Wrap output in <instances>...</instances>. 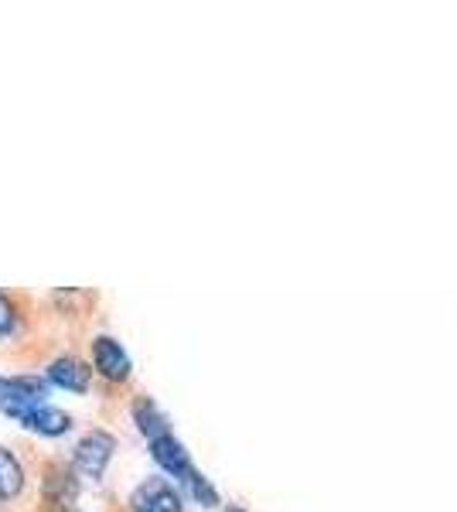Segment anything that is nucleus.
Instances as JSON below:
<instances>
[{"instance_id": "f257e3e1", "label": "nucleus", "mask_w": 457, "mask_h": 512, "mask_svg": "<svg viewBox=\"0 0 457 512\" xmlns=\"http://www.w3.org/2000/svg\"><path fill=\"white\" fill-rule=\"evenodd\" d=\"M130 506L134 512H181V492L174 489L168 478H147L130 492Z\"/></svg>"}, {"instance_id": "f03ea898", "label": "nucleus", "mask_w": 457, "mask_h": 512, "mask_svg": "<svg viewBox=\"0 0 457 512\" xmlns=\"http://www.w3.org/2000/svg\"><path fill=\"white\" fill-rule=\"evenodd\" d=\"M113 451H116L113 434H106V431H89V434L76 444V458H72V461H76V472L99 478V475H103V468L110 465Z\"/></svg>"}, {"instance_id": "7ed1b4c3", "label": "nucleus", "mask_w": 457, "mask_h": 512, "mask_svg": "<svg viewBox=\"0 0 457 512\" xmlns=\"http://www.w3.org/2000/svg\"><path fill=\"white\" fill-rule=\"evenodd\" d=\"M45 383L31 376H18V379H4L0 376V410L4 414H18L24 407H35V403H45Z\"/></svg>"}, {"instance_id": "20e7f679", "label": "nucleus", "mask_w": 457, "mask_h": 512, "mask_svg": "<svg viewBox=\"0 0 457 512\" xmlns=\"http://www.w3.org/2000/svg\"><path fill=\"white\" fill-rule=\"evenodd\" d=\"M151 454H154L157 465H161L168 475L178 478L181 485H185L188 478L195 475V465H191V458H188L185 444H181L174 434H164V437H157V441H151Z\"/></svg>"}, {"instance_id": "39448f33", "label": "nucleus", "mask_w": 457, "mask_h": 512, "mask_svg": "<svg viewBox=\"0 0 457 512\" xmlns=\"http://www.w3.org/2000/svg\"><path fill=\"white\" fill-rule=\"evenodd\" d=\"M93 362H96V373L113 379V383L130 376V355L123 352V345L110 335L93 338Z\"/></svg>"}, {"instance_id": "423d86ee", "label": "nucleus", "mask_w": 457, "mask_h": 512, "mask_svg": "<svg viewBox=\"0 0 457 512\" xmlns=\"http://www.w3.org/2000/svg\"><path fill=\"white\" fill-rule=\"evenodd\" d=\"M14 420H21L24 427H31V431H38V434H48V437L65 434L72 427V417L65 414V410H58V407H48V403L24 407V410L14 414Z\"/></svg>"}, {"instance_id": "0eeeda50", "label": "nucleus", "mask_w": 457, "mask_h": 512, "mask_svg": "<svg viewBox=\"0 0 457 512\" xmlns=\"http://www.w3.org/2000/svg\"><path fill=\"white\" fill-rule=\"evenodd\" d=\"M48 379H52L55 386H62V390H72V393L89 390V369L82 366L79 359H72V355L55 359L52 366H48Z\"/></svg>"}, {"instance_id": "6e6552de", "label": "nucleus", "mask_w": 457, "mask_h": 512, "mask_svg": "<svg viewBox=\"0 0 457 512\" xmlns=\"http://www.w3.org/2000/svg\"><path fill=\"white\" fill-rule=\"evenodd\" d=\"M134 420H137L140 434H147L151 441H157V437H164V434H171L168 431V420H164V414L154 407V400H147V396H140V400L134 403Z\"/></svg>"}, {"instance_id": "1a4fd4ad", "label": "nucleus", "mask_w": 457, "mask_h": 512, "mask_svg": "<svg viewBox=\"0 0 457 512\" xmlns=\"http://www.w3.org/2000/svg\"><path fill=\"white\" fill-rule=\"evenodd\" d=\"M24 489V472L7 448H0V499H14Z\"/></svg>"}, {"instance_id": "9d476101", "label": "nucleus", "mask_w": 457, "mask_h": 512, "mask_svg": "<svg viewBox=\"0 0 457 512\" xmlns=\"http://www.w3.org/2000/svg\"><path fill=\"white\" fill-rule=\"evenodd\" d=\"M185 489L191 492V499L202 502V506H219V492L212 489V482L202 472H198V468H195V475H191L188 482H185Z\"/></svg>"}, {"instance_id": "9b49d317", "label": "nucleus", "mask_w": 457, "mask_h": 512, "mask_svg": "<svg viewBox=\"0 0 457 512\" xmlns=\"http://www.w3.org/2000/svg\"><path fill=\"white\" fill-rule=\"evenodd\" d=\"M14 328V304L7 301V294H0V335H7Z\"/></svg>"}]
</instances>
